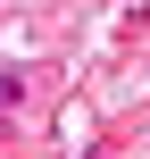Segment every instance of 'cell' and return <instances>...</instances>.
<instances>
[{
  "mask_svg": "<svg viewBox=\"0 0 150 159\" xmlns=\"http://www.w3.org/2000/svg\"><path fill=\"white\" fill-rule=\"evenodd\" d=\"M25 92H33V75H25V67H0V117H17Z\"/></svg>",
  "mask_w": 150,
  "mask_h": 159,
  "instance_id": "obj_1",
  "label": "cell"
}]
</instances>
